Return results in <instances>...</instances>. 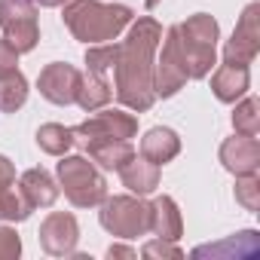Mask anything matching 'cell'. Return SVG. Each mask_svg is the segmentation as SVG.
<instances>
[{"label": "cell", "instance_id": "1", "mask_svg": "<svg viewBox=\"0 0 260 260\" xmlns=\"http://www.w3.org/2000/svg\"><path fill=\"white\" fill-rule=\"evenodd\" d=\"M162 40V25L153 16L132 19L125 40L116 46L113 61V92L119 104H125L135 113H147L156 101L153 92V58Z\"/></svg>", "mask_w": 260, "mask_h": 260}, {"label": "cell", "instance_id": "2", "mask_svg": "<svg viewBox=\"0 0 260 260\" xmlns=\"http://www.w3.org/2000/svg\"><path fill=\"white\" fill-rule=\"evenodd\" d=\"M64 28L74 34V40L92 46V43H110L116 40L135 13L125 4H101V0H68L64 4Z\"/></svg>", "mask_w": 260, "mask_h": 260}, {"label": "cell", "instance_id": "3", "mask_svg": "<svg viewBox=\"0 0 260 260\" xmlns=\"http://www.w3.org/2000/svg\"><path fill=\"white\" fill-rule=\"evenodd\" d=\"M217 40H220V25L208 13H196V16H190L187 22L178 25V43H181L190 80H205L214 71Z\"/></svg>", "mask_w": 260, "mask_h": 260}, {"label": "cell", "instance_id": "4", "mask_svg": "<svg viewBox=\"0 0 260 260\" xmlns=\"http://www.w3.org/2000/svg\"><path fill=\"white\" fill-rule=\"evenodd\" d=\"M55 175L58 187L64 190V199L74 208H95L107 196V181L98 172V166L89 162V156H61Z\"/></svg>", "mask_w": 260, "mask_h": 260}, {"label": "cell", "instance_id": "5", "mask_svg": "<svg viewBox=\"0 0 260 260\" xmlns=\"http://www.w3.org/2000/svg\"><path fill=\"white\" fill-rule=\"evenodd\" d=\"M101 226L116 239H138L150 233V202L144 196H104L98 211Z\"/></svg>", "mask_w": 260, "mask_h": 260}, {"label": "cell", "instance_id": "6", "mask_svg": "<svg viewBox=\"0 0 260 260\" xmlns=\"http://www.w3.org/2000/svg\"><path fill=\"white\" fill-rule=\"evenodd\" d=\"M0 28H4V40L19 55L31 52L40 43L37 4L34 0H0Z\"/></svg>", "mask_w": 260, "mask_h": 260}, {"label": "cell", "instance_id": "7", "mask_svg": "<svg viewBox=\"0 0 260 260\" xmlns=\"http://www.w3.org/2000/svg\"><path fill=\"white\" fill-rule=\"evenodd\" d=\"M162 49H156L159 55L153 58V92L156 98H172L187 86V64H184V52L178 43V25H172L166 31V40H159Z\"/></svg>", "mask_w": 260, "mask_h": 260}, {"label": "cell", "instance_id": "8", "mask_svg": "<svg viewBox=\"0 0 260 260\" xmlns=\"http://www.w3.org/2000/svg\"><path fill=\"white\" fill-rule=\"evenodd\" d=\"M74 135L83 141H132L138 135V116L116 107H98V113L92 110L89 119L74 125Z\"/></svg>", "mask_w": 260, "mask_h": 260}, {"label": "cell", "instance_id": "9", "mask_svg": "<svg viewBox=\"0 0 260 260\" xmlns=\"http://www.w3.org/2000/svg\"><path fill=\"white\" fill-rule=\"evenodd\" d=\"M260 52V4H248L236 22L233 37L223 46V61L251 64Z\"/></svg>", "mask_w": 260, "mask_h": 260}, {"label": "cell", "instance_id": "10", "mask_svg": "<svg viewBox=\"0 0 260 260\" xmlns=\"http://www.w3.org/2000/svg\"><path fill=\"white\" fill-rule=\"evenodd\" d=\"M40 248L52 257H71L77 254V242H80V223L71 211H52L43 223H40Z\"/></svg>", "mask_w": 260, "mask_h": 260}, {"label": "cell", "instance_id": "11", "mask_svg": "<svg viewBox=\"0 0 260 260\" xmlns=\"http://www.w3.org/2000/svg\"><path fill=\"white\" fill-rule=\"evenodd\" d=\"M80 80H83V74H80L74 64H68V61H52V64H46V68L40 71L37 89H40V95H43L49 104L68 107V104L77 101Z\"/></svg>", "mask_w": 260, "mask_h": 260}, {"label": "cell", "instance_id": "12", "mask_svg": "<svg viewBox=\"0 0 260 260\" xmlns=\"http://www.w3.org/2000/svg\"><path fill=\"white\" fill-rule=\"evenodd\" d=\"M220 156V166L230 172V175H254L260 169V141L254 135H233L220 144L217 150Z\"/></svg>", "mask_w": 260, "mask_h": 260}, {"label": "cell", "instance_id": "13", "mask_svg": "<svg viewBox=\"0 0 260 260\" xmlns=\"http://www.w3.org/2000/svg\"><path fill=\"white\" fill-rule=\"evenodd\" d=\"M257 254H260V233L257 230H242L223 242L193 248V257H220V260H254Z\"/></svg>", "mask_w": 260, "mask_h": 260}, {"label": "cell", "instance_id": "14", "mask_svg": "<svg viewBox=\"0 0 260 260\" xmlns=\"http://www.w3.org/2000/svg\"><path fill=\"white\" fill-rule=\"evenodd\" d=\"M251 89V68L248 64H236V61H223L214 74H211V92L217 101L223 104H236L242 95H248Z\"/></svg>", "mask_w": 260, "mask_h": 260}, {"label": "cell", "instance_id": "15", "mask_svg": "<svg viewBox=\"0 0 260 260\" xmlns=\"http://www.w3.org/2000/svg\"><path fill=\"white\" fill-rule=\"evenodd\" d=\"M150 233L169 242H178L184 236V217L172 196H156L150 202Z\"/></svg>", "mask_w": 260, "mask_h": 260}, {"label": "cell", "instance_id": "16", "mask_svg": "<svg viewBox=\"0 0 260 260\" xmlns=\"http://www.w3.org/2000/svg\"><path fill=\"white\" fill-rule=\"evenodd\" d=\"M119 181L128 193L135 196H150L159 187V166L144 159V156H132L122 169H119Z\"/></svg>", "mask_w": 260, "mask_h": 260}, {"label": "cell", "instance_id": "17", "mask_svg": "<svg viewBox=\"0 0 260 260\" xmlns=\"http://www.w3.org/2000/svg\"><path fill=\"white\" fill-rule=\"evenodd\" d=\"M178 153H181V138H178L175 128H169V125H153L150 132H144V138H141V156H144V159H150V162H156V166H166V162H172Z\"/></svg>", "mask_w": 260, "mask_h": 260}, {"label": "cell", "instance_id": "18", "mask_svg": "<svg viewBox=\"0 0 260 260\" xmlns=\"http://www.w3.org/2000/svg\"><path fill=\"white\" fill-rule=\"evenodd\" d=\"M19 190H22V196L31 202V208H49V205H55V199H58V193H61V187L52 181V175L49 172H43V169H28L22 178H19Z\"/></svg>", "mask_w": 260, "mask_h": 260}, {"label": "cell", "instance_id": "19", "mask_svg": "<svg viewBox=\"0 0 260 260\" xmlns=\"http://www.w3.org/2000/svg\"><path fill=\"white\" fill-rule=\"evenodd\" d=\"M83 144H86V156L104 172H119L135 156L132 141H83Z\"/></svg>", "mask_w": 260, "mask_h": 260}, {"label": "cell", "instance_id": "20", "mask_svg": "<svg viewBox=\"0 0 260 260\" xmlns=\"http://www.w3.org/2000/svg\"><path fill=\"white\" fill-rule=\"evenodd\" d=\"M110 98H113V86L107 83V77L86 71V77L80 80V89H77V104H80L86 113H92V110H98V107H107Z\"/></svg>", "mask_w": 260, "mask_h": 260}, {"label": "cell", "instance_id": "21", "mask_svg": "<svg viewBox=\"0 0 260 260\" xmlns=\"http://www.w3.org/2000/svg\"><path fill=\"white\" fill-rule=\"evenodd\" d=\"M74 141H77L74 128H68L61 122H43L37 128V147L49 156H64L74 147Z\"/></svg>", "mask_w": 260, "mask_h": 260}, {"label": "cell", "instance_id": "22", "mask_svg": "<svg viewBox=\"0 0 260 260\" xmlns=\"http://www.w3.org/2000/svg\"><path fill=\"white\" fill-rule=\"evenodd\" d=\"M28 101V80L22 71L0 77V113H16Z\"/></svg>", "mask_w": 260, "mask_h": 260}, {"label": "cell", "instance_id": "23", "mask_svg": "<svg viewBox=\"0 0 260 260\" xmlns=\"http://www.w3.org/2000/svg\"><path fill=\"white\" fill-rule=\"evenodd\" d=\"M233 128L239 135H254L257 138V132H260V101L254 98V95H242V101L236 104V110H233Z\"/></svg>", "mask_w": 260, "mask_h": 260}, {"label": "cell", "instance_id": "24", "mask_svg": "<svg viewBox=\"0 0 260 260\" xmlns=\"http://www.w3.org/2000/svg\"><path fill=\"white\" fill-rule=\"evenodd\" d=\"M31 202L22 196V190H13V187H7L4 193H0V217H4L7 223H22V220H28L31 217Z\"/></svg>", "mask_w": 260, "mask_h": 260}, {"label": "cell", "instance_id": "25", "mask_svg": "<svg viewBox=\"0 0 260 260\" xmlns=\"http://www.w3.org/2000/svg\"><path fill=\"white\" fill-rule=\"evenodd\" d=\"M116 46L119 43H92L89 49H86V71H92V74H107L110 68H113V61H116Z\"/></svg>", "mask_w": 260, "mask_h": 260}, {"label": "cell", "instance_id": "26", "mask_svg": "<svg viewBox=\"0 0 260 260\" xmlns=\"http://www.w3.org/2000/svg\"><path fill=\"white\" fill-rule=\"evenodd\" d=\"M236 202L245 211H260V178L254 175H236Z\"/></svg>", "mask_w": 260, "mask_h": 260}, {"label": "cell", "instance_id": "27", "mask_svg": "<svg viewBox=\"0 0 260 260\" xmlns=\"http://www.w3.org/2000/svg\"><path fill=\"white\" fill-rule=\"evenodd\" d=\"M141 254L147 260H181L184 257V251L178 248V242H169V239H159V236L150 239V242H144Z\"/></svg>", "mask_w": 260, "mask_h": 260}, {"label": "cell", "instance_id": "28", "mask_svg": "<svg viewBox=\"0 0 260 260\" xmlns=\"http://www.w3.org/2000/svg\"><path fill=\"white\" fill-rule=\"evenodd\" d=\"M22 254V239L16 233V226L4 223L0 226V260H16Z\"/></svg>", "mask_w": 260, "mask_h": 260}, {"label": "cell", "instance_id": "29", "mask_svg": "<svg viewBox=\"0 0 260 260\" xmlns=\"http://www.w3.org/2000/svg\"><path fill=\"white\" fill-rule=\"evenodd\" d=\"M16 71H19V52L7 40H0V77L16 74Z\"/></svg>", "mask_w": 260, "mask_h": 260}, {"label": "cell", "instance_id": "30", "mask_svg": "<svg viewBox=\"0 0 260 260\" xmlns=\"http://www.w3.org/2000/svg\"><path fill=\"white\" fill-rule=\"evenodd\" d=\"M7 187H16V166L0 153V190H7Z\"/></svg>", "mask_w": 260, "mask_h": 260}, {"label": "cell", "instance_id": "31", "mask_svg": "<svg viewBox=\"0 0 260 260\" xmlns=\"http://www.w3.org/2000/svg\"><path fill=\"white\" fill-rule=\"evenodd\" d=\"M107 257H110V260H113V257H128V260H135L138 251L128 248V245H110V248H107Z\"/></svg>", "mask_w": 260, "mask_h": 260}, {"label": "cell", "instance_id": "32", "mask_svg": "<svg viewBox=\"0 0 260 260\" xmlns=\"http://www.w3.org/2000/svg\"><path fill=\"white\" fill-rule=\"evenodd\" d=\"M34 4H37V7H64L68 0H34Z\"/></svg>", "mask_w": 260, "mask_h": 260}, {"label": "cell", "instance_id": "33", "mask_svg": "<svg viewBox=\"0 0 260 260\" xmlns=\"http://www.w3.org/2000/svg\"><path fill=\"white\" fill-rule=\"evenodd\" d=\"M159 4H162V0H144V7H147V10H156Z\"/></svg>", "mask_w": 260, "mask_h": 260}]
</instances>
